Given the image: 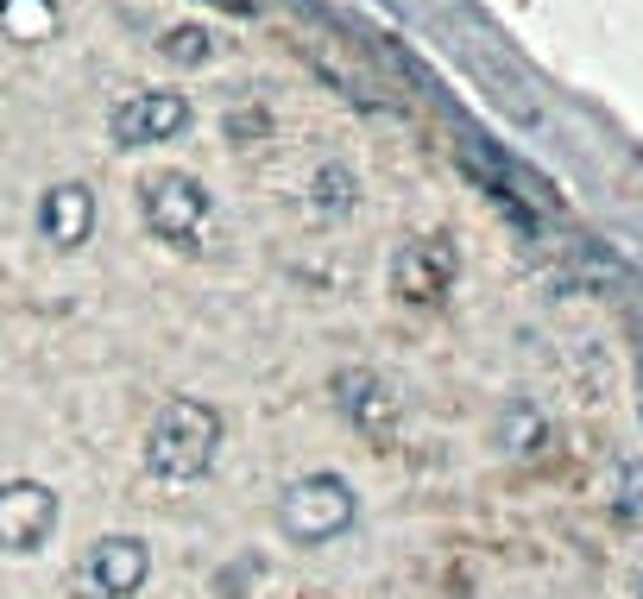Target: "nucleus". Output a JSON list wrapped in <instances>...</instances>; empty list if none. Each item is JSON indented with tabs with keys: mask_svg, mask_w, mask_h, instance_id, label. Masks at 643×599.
<instances>
[{
	"mask_svg": "<svg viewBox=\"0 0 643 599\" xmlns=\"http://www.w3.org/2000/svg\"><path fill=\"white\" fill-rule=\"evenodd\" d=\"M624 505L643 518V467H631V480H624Z\"/></svg>",
	"mask_w": 643,
	"mask_h": 599,
	"instance_id": "obj_14",
	"label": "nucleus"
},
{
	"mask_svg": "<svg viewBox=\"0 0 643 599\" xmlns=\"http://www.w3.org/2000/svg\"><path fill=\"white\" fill-rule=\"evenodd\" d=\"M39 233H44V247L77 252L96 233V196H89V183H51L39 196Z\"/></svg>",
	"mask_w": 643,
	"mask_h": 599,
	"instance_id": "obj_9",
	"label": "nucleus"
},
{
	"mask_svg": "<svg viewBox=\"0 0 643 599\" xmlns=\"http://www.w3.org/2000/svg\"><path fill=\"white\" fill-rule=\"evenodd\" d=\"M353 518H360V492H353L341 473H303V480H291L284 499H278V530L291 542H303V549L348 537Z\"/></svg>",
	"mask_w": 643,
	"mask_h": 599,
	"instance_id": "obj_2",
	"label": "nucleus"
},
{
	"mask_svg": "<svg viewBox=\"0 0 643 599\" xmlns=\"http://www.w3.org/2000/svg\"><path fill=\"white\" fill-rule=\"evenodd\" d=\"M209 7H221V13H253V0H209Z\"/></svg>",
	"mask_w": 643,
	"mask_h": 599,
	"instance_id": "obj_15",
	"label": "nucleus"
},
{
	"mask_svg": "<svg viewBox=\"0 0 643 599\" xmlns=\"http://www.w3.org/2000/svg\"><path fill=\"white\" fill-rule=\"evenodd\" d=\"M58 523H63L58 486H44V480H7L0 486V549H7V556L44 549V542L58 537Z\"/></svg>",
	"mask_w": 643,
	"mask_h": 599,
	"instance_id": "obj_4",
	"label": "nucleus"
},
{
	"mask_svg": "<svg viewBox=\"0 0 643 599\" xmlns=\"http://www.w3.org/2000/svg\"><path fill=\"white\" fill-rule=\"evenodd\" d=\"M303 58L315 63V77L329 82V89H341L348 101H379V82H372L366 63H353L348 58V44H334V39H310L303 44Z\"/></svg>",
	"mask_w": 643,
	"mask_h": 599,
	"instance_id": "obj_10",
	"label": "nucleus"
},
{
	"mask_svg": "<svg viewBox=\"0 0 643 599\" xmlns=\"http://www.w3.org/2000/svg\"><path fill=\"white\" fill-rule=\"evenodd\" d=\"M158 51H164L171 63H209V58H214V39L202 32V26H171Z\"/></svg>",
	"mask_w": 643,
	"mask_h": 599,
	"instance_id": "obj_12",
	"label": "nucleus"
},
{
	"mask_svg": "<svg viewBox=\"0 0 643 599\" xmlns=\"http://www.w3.org/2000/svg\"><path fill=\"white\" fill-rule=\"evenodd\" d=\"M190 127V101L171 96V89H145V96H127L108 114V133H114L120 152H139V146H164Z\"/></svg>",
	"mask_w": 643,
	"mask_h": 599,
	"instance_id": "obj_6",
	"label": "nucleus"
},
{
	"mask_svg": "<svg viewBox=\"0 0 643 599\" xmlns=\"http://www.w3.org/2000/svg\"><path fill=\"white\" fill-rule=\"evenodd\" d=\"M536 436H543V423H536V410H530V405H511L505 417H499V442L518 448V455H530Z\"/></svg>",
	"mask_w": 643,
	"mask_h": 599,
	"instance_id": "obj_13",
	"label": "nucleus"
},
{
	"mask_svg": "<svg viewBox=\"0 0 643 599\" xmlns=\"http://www.w3.org/2000/svg\"><path fill=\"white\" fill-rule=\"evenodd\" d=\"M214 461H221V410L202 405V398H171L145 429V473L190 486Z\"/></svg>",
	"mask_w": 643,
	"mask_h": 599,
	"instance_id": "obj_1",
	"label": "nucleus"
},
{
	"mask_svg": "<svg viewBox=\"0 0 643 599\" xmlns=\"http://www.w3.org/2000/svg\"><path fill=\"white\" fill-rule=\"evenodd\" d=\"M454 284V247L442 233H423V240H404V247L391 252V290L404 297V303H442Z\"/></svg>",
	"mask_w": 643,
	"mask_h": 599,
	"instance_id": "obj_7",
	"label": "nucleus"
},
{
	"mask_svg": "<svg viewBox=\"0 0 643 599\" xmlns=\"http://www.w3.org/2000/svg\"><path fill=\"white\" fill-rule=\"evenodd\" d=\"M310 196H315V209H322V214H348L353 196H360V183H353L341 164H322V171H315V183H310Z\"/></svg>",
	"mask_w": 643,
	"mask_h": 599,
	"instance_id": "obj_11",
	"label": "nucleus"
},
{
	"mask_svg": "<svg viewBox=\"0 0 643 599\" xmlns=\"http://www.w3.org/2000/svg\"><path fill=\"white\" fill-rule=\"evenodd\" d=\"M145 575H152L145 537H96L82 549V568H77L89 599H133L145 587Z\"/></svg>",
	"mask_w": 643,
	"mask_h": 599,
	"instance_id": "obj_5",
	"label": "nucleus"
},
{
	"mask_svg": "<svg viewBox=\"0 0 643 599\" xmlns=\"http://www.w3.org/2000/svg\"><path fill=\"white\" fill-rule=\"evenodd\" d=\"M334 405H341V417H348L360 436H372V442H385L391 429H398V417H404L398 391L385 386V372H372V367L334 372Z\"/></svg>",
	"mask_w": 643,
	"mask_h": 599,
	"instance_id": "obj_8",
	"label": "nucleus"
},
{
	"mask_svg": "<svg viewBox=\"0 0 643 599\" xmlns=\"http://www.w3.org/2000/svg\"><path fill=\"white\" fill-rule=\"evenodd\" d=\"M139 209H145V228L164 247H195V233L209 221V190L190 171H158L139 183Z\"/></svg>",
	"mask_w": 643,
	"mask_h": 599,
	"instance_id": "obj_3",
	"label": "nucleus"
}]
</instances>
